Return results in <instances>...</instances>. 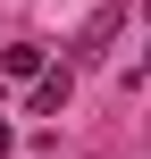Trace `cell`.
<instances>
[{"instance_id":"cell-3","label":"cell","mask_w":151,"mask_h":159,"mask_svg":"<svg viewBox=\"0 0 151 159\" xmlns=\"http://www.w3.org/2000/svg\"><path fill=\"white\" fill-rule=\"evenodd\" d=\"M8 143H17V134H8V117H0V151H8Z\"/></svg>"},{"instance_id":"cell-1","label":"cell","mask_w":151,"mask_h":159,"mask_svg":"<svg viewBox=\"0 0 151 159\" xmlns=\"http://www.w3.org/2000/svg\"><path fill=\"white\" fill-rule=\"evenodd\" d=\"M67 92H76V75L59 67V75H34V117H59L67 109Z\"/></svg>"},{"instance_id":"cell-2","label":"cell","mask_w":151,"mask_h":159,"mask_svg":"<svg viewBox=\"0 0 151 159\" xmlns=\"http://www.w3.org/2000/svg\"><path fill=\"white\" fill-rule=\"evenodd\" d=\"M0 67H8V75H42V50H34V42H8Z\"/></svg>"}]
</instances>
